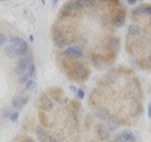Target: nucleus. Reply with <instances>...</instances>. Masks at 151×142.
Listing matches in <instances>:
<instances>
[{"label": "nucleus", "instance_id": "f257e3e1", "mask_svg": "<svg viewBox=\"0 0 151 142\" xmlns=\"http://www.w3.org/2000/svg\"><path fill=\"white\" fill-rule=\"evenodd\" d=\"M69 74L72 75L73 79L81 80V82H84L88 77H89V70L84 64L82 63H73L70 65L69 69Z\"/></svg>", "mask_w": 151, "mask_h": 142}, {"label": "nucleus", "instance_id": "f03ea898", "mask_svg": "<svg viewBox=\"0 0 151 142\" xmlns=\"http://www.w3.org/2000/svg\"><path fill=\"white\" fill-rule=\"evenodd\" d=\"M33 63V57L30 54H27L25 57H23V58H19L18 62H17V65H15V72L18 75H22L27 73L28 68H29V65Z\"/></svg>", "mask_w": 151, "mask_h": 142}, {"label": "nucleus", "instance_id": "7ed1b4c3", "mask_svg": "<svg viewBox=\"0 0 151 142\" xmlns=\"http://www.w3.org/2000/svg\"><path fill=\"white\" fill-rule=\"evenodd\" d=\"M119 50H120V39H119V38L112 37L111 39H108L107 44H106L107 57H108V58H111V59H113L117 55V53H119ZM107 57H106V58H107Z\"/></svg>", "mask_w": 151, "mask_h": 142}, {"label": "nucleus", "instance_id": "20e7f679", "mask_svg": "<svg viewBox=\"0 0 151 142\" xmlns=\"http://www.w3.org/2000/svg\"><path fill=\"white\" fill-rule=\"evenodd\" d=\"M62 54L70 59H81L83 57V50L77 45H72V47H67L62 52Z\"/></svg>", "mask_w": 151, "mask_h": 142}, {"label": "nucleus", "instance_id": "39448f33", "mask_svg": "<svg viewBox=\"0 0 151 142\" xmlns=\"http://www.w3.org/2000/svg\"><path fill=\"white\" fill-rule=\"evenodd\" d=\"M53 42H54V44L58 47V48H65L68 44H69V39H68V37L63 34V33H60V32H55L54 33V35H53Z\"/></svg>", "mask_w": 151, "mask_h": 142}, {"label": "nucleus", "instance_id": "423d86ee", "mask_svg": "<svg viewBox=\"0 0 151 142\" xmlns=\"http://www.w3.org/2000/svg\"><path fill=\"white\" fill-rule=\"evenodd\" d=\"M39 103H40V108L44 112H49L54 108L53 99H52L49 96H47V94H42V97L39 99Z\"/></svg>", "mask_w": 151, "mask_h": 142}, {"label": "nucleus", "instance_id": "0eeeda50", "mask_svg": "<svg viewBox=\"0 0 151 142\" xmlns=\"http://www.w3.org/2000/svg\"><path fill=\"white\" fill-rule=\"evenodd\" d=\"M76 11H77V9H76L73 1H68L65 3L64 5L62 6V10H60V15L62 16H73Z\"/></svg>", "mask_w": 151, "mask_h": 142}, {"label": "nucleus", "instance_id": "6e6552de", "mask_svg": "<svg viewBox=\"0 0 151 142\" xmlns=\"http://www.w3.org/2000/svg\"><path fill=\"white\" fill-rule=\"evenodd\" d=\"M28 101H29V97H24V96L18 94V96H15L12 99V106L15 108V110H20V108H23L27 105Z\"/></svg>", "mask_w": 151, "mask_h": 142}, {"label": "nucleus", "instance_id": "1a4fd4ad", "mask_svg": "<svg viewBox=\"0 0 151 142\" xmlns=\"http://www.w3.org/2000/svg\"><path fill=\"white\" fill-rule=\"evenodd\" d=\"M125 22H126V13L125 11H119V13H116V15L112 18V25L113 27H116V28H121L122 25L125 24Z\"/></svg>", "mask_w": 151, "mask_h": 142}, {"label": "nucleus", "instance_id": "9d476101", "mask_svg": "<svg viewBox=\"0 0 151 142\" xmlns=\"http://www.w3.org/2000/svg\"><path fill=\"white\" fill-rule=\"evenodd\" d=\"M96 131H97V135L100 137V140L102 141L108 140V137H110V130L107 128V126L105 123H98L96 127Z\"/></svg>", "mask_w": 151, "mask_h": 142}, {"label": "nucleus", "instance_id": "9b49d317", "mask_svg": "<svg viewBox=\"0 0 151 142\" xmlns=\"http://www.w3.org/2000/svg\"><path fill=\"white\" fill-rule=\"evenodd\" d=\"M130 115L132 117H137L140 116L141 113H142V106H141V103L137 101V99H135V101H132L130 103Z\"/></svg>", "mask_w": 151, "mask_h": 142}, {"label": "nucleus", "instance_id": "f8f14e48", "mask_svg": "<svg viewBox=\"0 0 151 142\" xmlns=\"http://www.w3.org/2000/svg\"><path fill=\"white\" fill-rule=\"evenodd\" d=\"M92 63H93V65H94L96 68H100V69H101L103 65L107 63L106 57L102 55V54H100V53H93V54H92Z\"/></svg>", "mask_w": 151, "mask_h": 142}, {"label": "nucleus", "instance_id": "ddd939ff", "mask_svg": "<svg viewBox=\"0 0 151 142\" xmlns=\"http://www.w3.org/2000/svg\"><path fill=\"white\" fill-rule=\"evenodd\" d=\"M126 92L129 93L130 96L136 98V96H137L139 93H141V88L137 82H130V83H127V86H126Z\"/></svg>", "mask_w": 151, "mask_h": 142}, {"label": "nucleus", "instance_id": "4468645a", "mask_svg": "<svg viewBox=\"0 0 151 142\" xmlns=\"http://www.w3.org/2000/svg\"><path fill=\"white\" fill-rule=\"evenodd\" d=\"M35 136L39 140V142H48L49 141V135L42 126H37L35 127Z\"/></svg>", "mask_w": 151, "mask_h": 142}, {"label": "nucleus", "instance_id": "2eb2a0df", "mask_svg": "<svg viewBox=\"0 0 151 142\" xmlns=\"http://www.w3.org/2000/svg\"><path fill=\"white\" fill-rule=\"evenodd\" d=\"M94 116H96L98 120H101V121H107L111 115H110L108 108H106V107H98L97 110L94 111Z\"/></svg>", "mask_w": 151, "mask_h": 142}, {"label": "nucleus", "instance_id": "dca6fc26", "mask_svg": "<svg viewBox=\"0 0 151 142\" xmlns=\"http://www.w3.org/2000/svg\"><path fill=\"white\" fill-rule=\"evenodd\" d=\"M121 125V121H120V118L119 117H116V116H110V118L107 120V128L111 131H116L117 128H119V126Z\"/></svg>", "mask_w": 151, "mask_h": 142}, {"label": "nucleus", "instance_id": "f3484780", "mask_svg": "<svg viewBox=\"0 0 151 142\" xmlns=\"http://www.w3.org/2000/svg\"><path fill=\"white\" fill-rule=\"evenodd\" d=\"M4 53H5V55L9 57V58H17V57H19V49L15 45L9 44V45H5Z\"/></svg>", "mask_w": 151, "mask_h": 142}, {"label": "nucleus", "instance_id": "a211bd4d", "mask_svg": "<svg viewBox=\"0 0 151 142\" xmlns=\"http://www.w3.org/2000/svg\"><path fill=\"white\" fill-rule=\"evenodd\" d=\"M141 33H142V29H141V27L139 24H131L129 27V35L130 37H140Z\"/></svg>", "mask_w": 151, "mask_h": 142}, {"label": "nucleus", "instance_id": "6ab92c4d", "mask_svg": "<svg viewBox=\"0 0 151 142\" xmlns=\"http://www.w3.org/2000/svg\"><path fill=\"white\" fill-rule=\"evenodd\" d=\"M121 135H122V138H124V142H135V135L131 131L129 130L122 131Z\"/></svg>", "mask_w": 151, "mask_h": 142}, {"label": "nucleus", "instance_id": "aec40b11", "mask_svg": "<svg viewBox=\"0 0 151 142\" xmlns=\"http://www.w3.org/2000/svg\"><path fill=\"white\" fill-rule=\"evenodd\" d=\"M117 78H119V73H117L116 69H111L110 72L107 73V75H106L107 82H110V83H115L117 80Z\"/></svg>", "mask_w": 151, "mask_h": 142}, {"label": "nucleus", "instance_id": "412c9836", "mask_svg": "<svg viewBox=\"0 0 151 142\" xmlns=\"http://www.w3.org/2000/svg\"><path fill=\"white\" fill-rule=\"evenodd\" d=\"M9 42H10V43L13 44V45H15L17 48H19V47H20L23 43H24V39H22V38H19V37H12L10 39H9Z\"/></svg>", "mask_w": 151, "mask_h": 142}, {"label": "nucleus", "instance_id": "4be33fe9", "mask_svg": "<svg viewBox=\"0 0 151 142\" xmlns=\"http://www.w3.org/2000/svg\"><path fill=\"white\" fill-rule=\"evenodd\" d=\"M74 42H76V45L79 47L81 49L83 48V47H86V44H87V40L84 39L83 37H77V38L74 39Z\"/></svg>", "mask_w": 151, "mask_h": 142}, {"label": "nucleus", "instance_id": "5701e85b", "mask_svg": "<svg viewBox=\"0 0 151 142\" xmlns=\"http://www.w3.org/2000/svg\"><path fill=\"white\" fill-rule=\"evenodd\" d=\"M35 88H37L35 80H33V79L28 80L27 84H25V89H27V91H35Z\"/></svg>", "mask_w": 151, "mask_h": 142}, {"label": "nucleus", "instance_id": "b1692460", "mask_svg": "<svg viewBox=\"0 0 151 142\" xmlns=\"http://www.w3.org/2000/svg\"><path fill=\"white\" fill-rule=\"evenodd\" d=\"M49 142H64V138L58 133H53L49 136Z\"/></svg>", "mask_w": 151, "mask_h": 142}, {"label": "nucleus", "instance_id": "393cba45", "mask_svg": "<svg viewBox=\"0 0 151 142\" xmlns=\"http://www.w3.org/2000/svg\"><path fill=\"white\" fill-rule=\"evenodd\" d=\"M132 14L136 16H139V15H142V14H145V8L144 5H139V6H136L134 10H132Z\"/></svg>", "mask_w": 151, "mask_h": 142}, {"label": "nucleus", "instance_id": "a878e982", "mask_svg": "<svg viewBox=\"0 0 151 142\" xmlns=\"http://www.w3.org/2000/svg\"><path fill=\"white\" fill-rule=\"evenodd\" d=\"M27 74L29 75L30 78L35 75V64H34V63H32V64L29 65V68H28V70H27Z\"/></svg>", "mask_w": 151, "mask_h": 142}, {"label": "nucleus", "instance_id": "bb28decb", "mask_svg": "<svg viewBox=\"0 0 151 142\" xmlns=\"http://www.w3.org/2000/svg\"><path fill=\"white\" fill-rule=\"evenodd\" d=\"M29 79H30V77H29V75H28L27 73L19 75V83H20V84H27V82H28Z\"/></svg>", "mask_w": 151, "mask_h": 142}, {"label": "nucleus", "instance_id": "cd10ccee", "mask_svg": "<svg viewBox=\"0 0 151 142\" xmlns=\"http://www.w3.org/2000/svg\"><path fill=\"white\" fill-rule=\"evenodd\" d=\"M73 4L77 10H81V9L84 8V0H76V1H73Z\"/></svg>", "mask_w": 151, "mask_h": 142}, {"label": "nucleus", "instance_id": "c85d7f7f", "mask_svg": "<svg viewBox=\"0 0 151 142\" xmlns=\"http://www.w3.org/2000/svg\"><path fill=\"white\" fill-rule=\"evenodd\" d=\"M12 112H13V111H10L9 108H4V110L1 111V116H3L4 118H10Z\"/></svg>", "mask_w": 151, "mask_h": 142}, {"label": "nucleus", "instance_id": "c756f323", "mask_svg": "<svg viewBox=\"0 0 151 142\" xmlns=\"http://www.w3.org/2000/svg\"><path fill=\"white\" fill-rule=\"evenodd\" d=\"M18 118H19V112H18V111H13L9 120H10L12 122H17V121H18Z\"/></svg>", "mask_w": 151, "mask_h": 142}, {"label": "nucleus", "instance_id": "7c9ffc66", "mask_svg": "<svg viewBox=\"0 0 151 142\" xmlns=\"http://www.w3.org/2000/svg\"><path fill=\"white\" fill-rule=\"evenodd\" d=\"M96 5V1H93V0H84V6L86 8H93Z\"/></svg>", "mask_w": 151, "mask_h": 142}, {"label": "nucleus", "instance_id": "2f4dec72", "mask_svg": "<svg viewBox=\"0 0 151 142\" xmlns=\"http://www.w3.org/2000/svg\"><path fill=\"white\" fill-rule=\"evenodd\" d=\"M5 42H6V35L4 33H0V47L5 44Z\"/></svg>", "mask_w": 151, "mask_h": 142}, {"label": "nucleus", "instance_id": "473e14b6", "mask_svg": "<svg viewBox=\"0 0 151 142\" xmlns=\"http://www.w3.org/2000/svg\"><path fill=\"white\" fill-rule=\"evenodd\" d=\"M144 8H145V14H146V15L151 16V5H150V4H147V5H144Z\"/></svg>", "mask_w": 151, "mask_h": 142}, {"label": "nucleus", "instance_id": "72a5a7b5", "mask_svg": "<svg viewBox=\"0 0 151 142\" xmlns=\"http://www.w3.org/2000/svg\"><path fill=\"white\" fill-rule=\"evenodd\" d=\"M115 142H124V138H122L121 132H120V133H116V136H115Z\"/></svg>", "mask_w": 151, "mask_h": 142}, {"label": "nucleus", "instance_id": "f704fd0d", "mask_svg": "<svg viewBox=\"0 0 151 142\" xmlns=\"http://www.w3.org/2000/svg\"><path fill=\"white\" fill-rule=\"evenodd\" d=\"M77 97L79 98V99H83L84 98V91L81 88V89H78V92H77Z\"/></svg>", "mask_w": 151, "mask_h": 142}, {"label": "nucleus", "instance_id": "c9c22d12", "mask_svg": "<svg viewBox=\"0 0 151 142\" xmlns=\"http://www.w3.org/2000/svg\"><path fill=\"white\" fill-rule=\"evenodd\" d=\"M59 102L62 103V105H67V103L69 102V99L67 97H62V98H59Z\"/></svg>", "mask_w": 151, "mask_h": 142}, {"label": "nucleus", "instance_id": "e433bc0d", "mask_svg": "<svg viewBox=\"0 0 151 142\" xmlns=\"http://www.w3.org/2000/svg\"><path fill=\"white\" fill-rule=\"evenodd\" d=\"M101 23H102V24H107V23H108V18L106 15H102L101 16Z\"/></svg>", "mask_w": 151, "mask_h": 142}, {"label": "nucleus", "instance_id": "4c0bfd02", "mask_svg": "<svg viewBox=\"0 0 151 142\" xmlns=\"http://www.w3.org/2000/svg\"><path fill=\"white\" fill-rule=\"evenodd\" d=\"M126 3L129 4V5H136V4H137L139 1H136V0H127Z\"/></svg>", "mask_w": 151, "mask_h": 142}, {"label": "nucleus", "instance_id": "58836bf2", "mask_svg": "<svg viewBox=\"0 0 151 142\" xmlns=\"http://www.w3.org/2000/svg\"><path fill=\"white\" fill-rule=\"evenodd\" d=\"M69 89H70V91H72L73 93H77V92H78V88L76 87V86H70V87H69Z\"/></svg>", "mask_w": 151, "mask_h": 142}, {"label": "nucleus", "instance_id": "ea45409f", "mask_svg": "<svg viewBox=\"0 0 151 142\" xmlns=\"http://www.w3.org/2000/svg\"><path fill=\"white\" fill-rule=\"evenodd\" d=\"M147 116L151 118V102L149 103V107H147Z\"/></svg>", "mask_w": 151, "mask_h": 142}, {"label": "nucleus", "instance_id": "a19ab883", "mask_svg": "<svg viewBox=\"0 0 151 142\" xmlns=\"http://www.w3.org/2000/svg\"><path fill=\"white\" fill-rule=\"evenodd\" d=\"M23 142H35V141H33V140L30 138V137H25V138L23 140Z\"/></svg>", "mask_w": 151, "mask_h": 142}, {"label": "nucleus", "instance_id": "79ce46f5", "mask_svg": "<svg viewBox=\"0 0 151 142\" xmlns=\"http://www.w3.org/2000/svg\"><path fill=\"white\" fill-rule=\"evenodd\" d=\"M149 62H150V64H151V52H150V55H149Z\"/></svg>", "mask_w": 151, "mask_h": 142}, {"label": "nucleus", "instance_id": "37998d69", "mask_svg": "<svg viewBox=\"0 0 151 142\" xmlns=\"http://www.w3.org/2000/svg\"><path fill=\"white\" fill-rule=\"evenodd\" d=\"M106 142H115V141H106Z\"/></svg>", "mask_w": 151, "mask_h": 142}]
</instances>
